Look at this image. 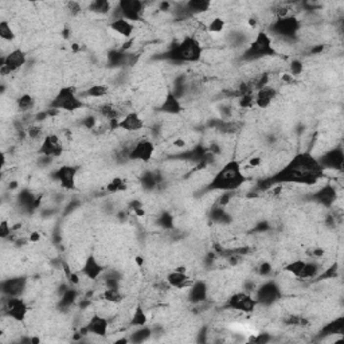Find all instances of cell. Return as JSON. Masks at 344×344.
Returning a JSON list of instances; mask_svg holds the SVG:
<instances>
[{"label":"cell","mask_w":344,"mask_h":344,"mask_svg":"<svg viewBox=\"0 0 344 344\" xmlns=\"http://www.w3.org/2000/svg\"><path fill=\"white\" fill-rule=\"evenodd\" d=\"M161 176L153 171H145L140 176V186L144 188L145 191H153L160 184Z\"/></svg>","instance_id":"cell-27"},{"label":"cell","mask_w":344,"mask_h":344,"mask_svg":"<svg viewBox=\"0 0 344 344\" xmlns=\"http://www.w3.org/2000/svg\"><path fill=\"white\" fill-rule=\"evenodd\" d=\"M98 112H100L102 117L107 118L108 121H116V120L121 117V112L113 104H102L101 107L98 108Z\"/></svg>","instance_id":"cell-31"},{"label":"cell","mask_w":344,"mask_h":344,"mask_svg":"<svg viewBox=\"0 0 344 344\" xmlns=\"http://www.w3.org/2000/svg\"><path fill=\"white\" fill-rule=\"evenodd\" d=\"M89 10L97 15H108L110 11H113V5L110 1H107V0H96L89 4Z\"/></svg>","instance_id":"cell-34"},{"label":"cell","mask_w":344,"mask_h":344,"mask_svg":"<svg viewBox=\"0 0 344 344\" xmlns=\"http://www.w3.org/2000/svg\"><path fill=\"white\" fill-rule=\"evenodd\" d=\"M4 312L7 316L12 319L14 322H23L28 315V305L21 297H5Z\"/></svg>","instance_id":"cell-10"},{"label":"cell","mask_w":344,"mask_h":344,"mask_svg":"<svg viewBox=\"0 0 344 344\" xmlns=\"http://www.w3.org/2000/svg\"><path fill=\"white\" fill-rule=\"evenodd\" d=\"M225 26L226 23L225 21L222 19V18H219V16H216V18H214L213 21L210 22L209 27H207V30H209L210 32H222L223 30H225Z\"/></svg>","instance_id":"cell-45"},{"label":"cell","mask_w":344,"mask_h":344,"mask_svg":"<svg viewBox=\"0 0 344 344\" xmlns=\"http://www.w3.org/2000/svg\"><path fill=\"white\" fill-rule=\"evenodd\" d=\"M344 331V317L339 316L335 320L329 322L322 329V336H332V335H342Z\"/></svg>","instance_id":"cell-29"},{"label":"cell","mask_w":344,"mask_h":344,"mask_svg":"<svg viewBox=\"0 0 344 344\" xmlns=\"http://www.w3.org/2000/svg\"><path fill=\"white\" fill-rule=\"evenodd\" d=\"M280 297H281V289H280L277 282H274V281L263 282L254 292V299L257 301L258 305H273Z\"/></svg>","instance_id":"cell-9"},{"label":"cell","mask_w":344,"mask_h":344,"mask_svg":"<svg viewBox=\"0 0 344 344\" xmlns=\"http://www.w3.org/2000/svg\"><path fill=\"white\" fill-rule=\"evenodd\" d=\"M270 335L269 333H259V335H257L256 338H252L250 339V342H254V343H258V344H265L268 343V342H270Z\"/></svg>","instance_id":"cell-52"},{"label":"cell","mask_w":344,"mask_h":344,"mask_svg":"<svg viewBox=\"0 0 344 344\" xmlns=\"http://www.w3.org/2000/svg\"><path fill=\"white\" fill-rule=\"evenodd\" d=\"M147 322H148L147 313H145L144 309H143L141 306H137V308L134 309L132 317H130V325L134 328L143 327V325H147Z\"/></svg>","instance_id":"cell-38"},{"label":"cell","mask_w":344,"mask_h":344,"mask_svg":"<svg viewBox=\"0 0 344 344\" xmlns=\"http://www.w3.org/2000/svg\"><path fill=\"white\" fill-rule=\"evenodd\" d=\"M188 301L191 304H200L204 302L209 297V286L204 281H195L188 288Z\"/></svg>","instance_id":"cell-23"},{"label":"cell","mask_w":344,"mask_h":344,"mask_svg":"<svg viewBox=\"0 0 344 344\" xmlns=\"http://www.w3.org/2000/svg\"><path fill=\"white\" fill-rule=\"evenodd\" d=\"M109 331V322L107 317L101 316V315H93L89 319V322L85 327L81 329V335H94L98 338H105Z\"/></svg>","instance_id":"cell-17"},{"label":"cell","mask_w":344,"mask_h":344,"mask_svg":"<svg viewBox=\"0 0 344 344\" xmlns=\"http://www.w3.org/2000/svg\"><path fill=\"white\" fill-rule=\"evenodd\" d=\"M324 171L332 170V171H343L344 168V152L342 147H336L332 150H327L320 157H317Z\"/></svg>","instance_id":"cell-14"},{"label":"cell","mask_w":344,"mask_h":344,"mask_svg":"<svg viewBox=\"0 0 344 344\" xmlns=\"http://www.w3.org/2000/svg\"><path fill=\"white\" fill-rule=\"evenodd\" d=\"M274 54H276V50H274L270 34H268L266 31H259L250 42V44L245 48V51L242 54V59L243 61H257V59H262L265 57H272Z\"/></svg>","instance_id":"cell-4"},{"label":"cell","mask_w":344,"mask_h":344,"mask_svg":"<svg viewBox=\"0 0 344 344\" xmlns=\"http://www.w3.org/2000/svg\"><path fill=\"white\" fill-rule=\"evenodd\" d=\"M16 108L22 113H30L35 108V98L31 94H22L16 100Z\"/></svg>","instance_id":"cell-32"},{"label":"cell","mask_w":344,"mask_h":344,"mask_svg":"<svg viewBox=\"0 0 344 344\" xmlns=\"http://www.w3.org/2000/svg\"><path fill=\"white\" fill-rule=\"evenodd\" d=\"M104 282L107 288H118L120 286V274L117 272L104 273Z\"/></svg>","instance_id":"cell-42"},{"label":"cell","mask_w":344,"mask_h":344,"mask_svg":"<svg viewBox=\"0 0 344 344\" xmlns=\"http://www.w3.org/2000/svg\"><path fill=\"white\" fill-rule=\"evenodd\" d=\"M258 306L257 301L250 292H236L227 299L226 308L236 312L252 313Z\"/></svg>","instance_id":"cell-8"},{"label":"cell","mask_w":344,"mask_h":344,"mask_svg":"<svg viewBox=\"0 0 344 344\" xmlns=\"http://www.w3.org/2000/svg\"><path fill=\"white\" fill-rule=\"evenodd\" d=\"M258 273L261 274V276H263V277L269 276V274L272 273V263H269V262L261 263V265H259V268H258Z\"/></svg>","instance_id":"cell-53"},{"label":"cell","mask_w":344,"mask_h":344,"mask_svg":"<svg viewBox=\"0 0 344 344\" xmlns=\"http://www.w3.org/2000/svg\"><path fill=\"white\" fill-rule=\"evenodd\" d=\"M110 30H113L114 32H117L120 37L123 38H132L134 32V23L123 19V18H118L109 24Z\"/></svg>","instance_id":"cell-25"},{"label":"cell","mask_w":344,"mask_h":344,"mask_svg":"<svg viewBox=\"0 0 344 344\" xmlns=\"http://www.w3.org/2000/svg\"><path fill=\"white\" fill-rule=\"evenodd\" d=\"M66 7H67V11H70L71 15H78L82 11V7H81L78 1H69V3H66Z\"/></svg>","instance_id":"cell-51"},{"label":"cell","mask_w":344,"mask_h":344,"mask_svg":"<svg viewBox=\"0 0 344 344\" xmlns=\"http://www.w3.org/2000/svg\"><path fill=\"white\" fill-rule=\"evenodd\" d=\"M127 188H128V183H127L125 179H123V177H114V179H112L110 182L108 183L107 191L112 194H117L123 193Z\"/></svg>","instance_id":"cell-40"},{"label":"cell","mask_w":344,"mask_h":344,"mask_svg":"<svg viewBox=\"0 0 344 344\" xmlns=\"http://www.w3.org/2000/svg\"><path fill=\"white\" fill-rule=\"evenodd\" d=\"M249 164L252 167L259 166V164H261V157H253V159H250V161H249Z\"/></svg>","instance_id":"cell-58"},{"label":"cell","mask_w":344,"mask_h":344,"mask_svg":"<svg viewBox=\"0 0 344 344\" xmlns=\"http://www.w3.org/2000/svg\"><path fill=\"white\" fill-rule=\"evenodd\" d=\"M210 215H211V219L214 220L215 223H223V225H226V223H229L231 220L230 215L226 213L223 206H216V207H214Z\"/></svg>","instance_id":"cell-39"},{"label":"cell","mask_w":344,"mask_h":344,"mask_svg":"<svg viewBox=\"0 0 344 344\" xmlns=\"http://www.w3.org/2000/svg\"><path fill=\"white\" fill-rule=\"evenodd\" d=\"M156 152L155 143L150 139H140L133 144V148L130 150L129 160L130 161H141L148 163L152 160V157Z\"/></svg>","instance_id":"cell-13"},{"label":"cell","mask_w":344,"mask_h":344,"mask_svg":"<svg viewBox=\"0 0 344 344\" xmlns=\"http://www.w3.org/2000/svg\"><path fill=\"white\" fill-rule=\"evenodd\" d=\"M203 57V46L196 37L186 35L180 42L173 44L161 58L180 64H196Z\"/></svg>","instance_id":"cell-3"},{"label":"cell","mask_w":344,"mask_h":344,"mask_svg":"<svg viewBox=\"0 0 344 344\" xmlns=\"http://www.w3.org/2000/svg\"><path fill=\"white\" fill-rule=\"evenodd\" d=\"M247 182V176L243 172L242 164L238 160L226 161L220 167L214 177L206 186L207 191H223L234 193Z\"/></svg>","instance_id":"cell-2"},{"label":"cell","mask_w":344,"mask_h":344,"mask_svg":"<svg viewBox=\"0 0 344 344\" xmlns=\"http://www.w3.org/2000/svg\"><path fill=\"white\" fill-rule=\"evenodd\" d=\"M336 198H338V191L333 184H325L322 186V188H319L317 191L312 194L311 199L313 202H316L317 204H322V207H327L329 209L335 202H336Z\"/></svg>","instance_id":"cell-18"},{"label":"cell","mask_w":344,"mask_h":344,"mask_svg":"<svg viewBox=\"0 0 344 344\" xmlns=\"http://www.w3.org/2000/svg\"><path fill=\"white\" fill-rule=\"evenodd\" d=\"M81 273L84 274L85 277L90 280V281H97L98 279H101L104 273H105V269L102 266L100 261L97 259L94 254L87 256V258L85 259V262L82 265L81 269Z\"/></svg>","instance_id":"cell-20"},{"label":"cell","mask_w":344,"mask_h":344,"mask_svg":"<svg viewBox=\"0 0 344 344\" xmlns=\"http://www.w3.org/2000/svg\"><path fill=\"white\" fill-rule=\"evenodd\" d=\"M184 4H186V8L190 12V15L194 16L209 11L210 7H211V1L210 0H190Z\"/></svg>","instance_id":"cell-30"},{"label":"cell","mask_w":344,"mask_h":344,"mask_svg":"<svg viewBox=\"0 0 344 344\" xmlns=\"http://www.w3.org/2000/svg\"><path fill=\"white\" fill-rule=\"evenodd\" d=\"M11 234V226L8 223V220L3 219L0 222V236L1 238H7Z\"/></svg>","instance_id":"cell-50"},{"label":"cell","mask_w":344,"mask_h":344,"mask_svg":"<svg viewBox=\"0 0 344 344\" xmlns=\"http://www.w3.org/2000/svg\"><path fill=\"white\" fill-rule=\"evenodd\" d=\"M67 279H69V282L73 285V286L80 284V276H78L77 273H74V272H71V273L67 276Z\"/></svg>","instance_id":"cell-55"},{"label":"cell","mask_w":344,"mask_h":344,"mask_svg":"<svg viewBox=\"0 0 344 344\" xmlns=\"http://www.w3.org/2000/svg\"><path fill=\"white\" fill-rule=\"evenodd\" d=\"M62 32H64V34H62V35H64V38H69V35H70L69 30H64Z\"/></svg>","instance_id":"cell-60"},{"label":"cell","mask_w":344,"mask_h":344,"mask_svg":"<svg viewBox=\"0 0 344 344\" xmlns=\"http://www.w3.org/2000/svg\"><path fill=\"white\" fill-rule=\"evenodd\" d=\"M302 70H304V64L301 62L300 59H293V61H290L289 71L293 77L300 75L301 73H302Z\"/></svg>","instance_id":"cell-47"},{"label":"cell","mask_w":344,"mask_h":344,"mask_svg":"<svg viewBox=\"0 0 344 344\" xmlns=\"http://www.w3.org/2000/svg\"><path fill=\"white\" fill-rule=\"evenodd\" d=\"M77 173H78V167L64 164L54 172V179L64 190L73 191L77 186Z\"/></svg>","instance_id":"cell-15"},{"label":"cell","mask_w":344,"mask_h":344,"mask_svg":"<svg viewBox=\"0 0 344 344\" xmlns=\"http://www.w3.org/2000/svg\"><path fill=\"white\" fill-rule=\"evenodd\" d=\"M166 281L168 286L175 288V289H186V288H190L194 282L184 269H176L171 273H168Z\"/></svg>","instance_id":"cell-22"},{"label":"cell","mask_w":344,"mask_h":344,"mask_svg":"<svg viewBox=\"0 0 344 344\" xmlns=\"http://www.w3.org/2000/svg\"><path fill=\"white\" fill-rule=\"evenodd\" d=\"M254 230H256V231L269 230V223H268V222H261V223H258L257 227H254Z\"/></svg>","instance_id":"cell-56"},{"label":"cell","mask_w":344,"mask_h":344,"mask_svg":"<svg viewBox=\"0 0 344 344\" xmlns=\"http://www.w3.org/2000/svg\"><path fill=\"white\" fill-rule=\"evenodd\" d=\"M320 273H322V269L316 261H305V266H304L301 279H316Z\"/></svg>","instance_id":"cell-37"},{"label":"cell","mask_w":344,"mask_h":344,"mask_svg":"<svg viewBox=\"0 0 344 344\" xmlns=\"http://www.w3.org/2000/svg\"><path fill=\"white\" fill-rule=\"evenodd\" d=\"M277 97V89H274L273 86H263L261 89H258L257 93L254 94V104L258 108H269L272 105V102Z\"/></svg>","instance_id":"cell-24"},{"label":"cell","mask_w":344,"mask_h":344,"mask_svg":"<svg viewBox=\"0 0 344 344\" xmlns=\"http://www.w3.org/2000/svg\"><path fill=\"white\" fill-rule=\"evenodd\" d=\"M159 112L164 113V114H171V116H177L183 112V105L180 102V98L173 93L172 90L167 91L164 100L161 101L159 105Z\"/></svg>","instance_id":"cell-21"},{"label":"cell","mask_w":344,"mask_h":344,"mask_svg":"<svg viewBox=\"0 0 344 344\" xmlns=\"http://www.w3.org/2000/svg\"><path fill=\"white\" fill-rule=\"evenodd\" d=\"M27 289V279L15 276L1 282V293L4 297H21Z\"/></svg>","instance_id":"cell-16"},{"label":"cell","mask_w":344,"mask_h":344,"mask_svg":"<svg viewBox=\"0 0 344 344\" xmlns=\"http://www.w3.org/2000/svg\"><path fill=\"white\" fill-rule=\"evenodd\" d=\"M304 266H305V261L304 259H295V261H290L285 266V272L295 276L296 279L301 280V276H302V272H304Z\"/></svg>","instance_id":"cell-36"},{"label":"cell","mask_w":344,"mask_h":344,"mask_svg":"<svg viewBox=\"0 0 344 344\" xmlns=\"http://www.w3.org/2000/svg\"><path fill=\"white\" fill-rule=\"evenodd\" d=\"M116 128L123 129L129 133H134L144 128V120L137 112H129L121 117V120H118Z\"/></svg>","instance_id":"cell-19"},{"label":"cell","mask_w":344,"mask_h":344,"mask_svg":"<svg viewBox=\"0 0 344 344\" xmlns=\"http://www.w3.org/2000/svg\"><path fill=\"white\" fill-rule=\"evenodd\" d=\"M136 262H137V265H141V263H143V258L136 257Z\"/></svg>","instance_id":"cell-61"},{"label":"cell","mask_w":344,"mask_h":344,"mask_svg":"<svg viewBox=\"0 0 344 344\" xmlns=\"http://www.w3.org/2000/svg\"><path fill=\"white\" fill-rule=\"evenodd\" d=\"M82 107H84V101L78 97L77 90L73 86L61 87L50 102V108H53L58 112H77Z\"/></svg>","instance_id":"cell-5"},{"label":"cell","mask_w":344,"mask_h":344,"mask_svg":"<svg viewBox=\"0 0 344 344\" xmlns=\"http://www.w3.org/2000/svg\"><path fill=\"white\" fill-rule=\"evenodd\" d=\"M27 62V54L21 48H14L10 53L1 57L0 64H1V73L3 74H11L22 69Z\"/></svg>","instance_id":"cell-12"},{"label":"cell","mask_w":344,"mask_h":344,"mask_svg":"<svg viewBox=\"0 0 344 344\" xmlns=\"http://www.w3.org/2000/svg\"><path fill=\"white\" fill-rule=\"evenodd\" d=\"M239 105L242 108H250L254 105V94H243L239 97Z\"/></svg>","instance_id":"cell-49"},{"label":"cell","mask_w":344,"mask_h":344,"mask_svg":"<svg viewBox=\"0 0 344 344\" xmlns=\"http://www.w3.org/2000/svg\"><path fill=\"white\" fill-rule=\"evenodd\" d=\"M324 170L320 166L317 157L309 152L296 153L280 171L272 176L259 180L257 184L261 190H268L280 184H304L313 186L324 177Z\"/></svg>","instance_id":"cell-1"},{"label":"cell","mask_w":344,"mask_h":344,"mask_svg":"<svg viewBox=\"0 0 344 344\" xmlns=\"http://www.w3.org/2000/svg\"><path fill=\"white\" fill-rule=\"evenodd\" d=\"M338 276H339V265L335 262L333 265H331L329 268L325 269L322 273L319 274L316 279L317 280H333L335 277H338Z\"/></svg>","instance_id":"cell-43"},{"label":"cell","mask_w":344,"mask_h":344,"mask_svg":"<svg viewBox=\"0 0 344 344\" xmlns=\"http://www.w3.org/2000/svg\"><path fill=\"white\" fill-rule=\"evenodd\" d=\"M301 28L300 19L295 15H280L276 21L269 26V32L276 37L284 39H293Z\"/></svg>","instance_id":"cell-6"},{"label":"cell","mask_w":344,"mask_h":344,"mask_svg":"<svg viewBox=\"0 0 344 344\" xmlns=\"http://www.w3.org/2000/svg\"><path fill=\"white\" fill-rule=\"evenodd\" d=\"M78 299V292L75 288H67L66 290H64L61 293V297H59V301L57 306H58L59 311H69L71 306L74 305L75 301Z\"/></svg>","instance_id":"cell-26"},{"label":"cell","mask_w":344,"mask_h":344,"mask_svg":"<svg viewBox=\"0 0 344 344\" xmlns=\"http://www.w3.org/2000/svg\"><path fill=\"white\" fill-rule=\"evenodd\" d=\"M41 239V234L38 233V231H32L31 234H30V241L31 242H38Z\"/></svg>","instance_id":"cell-57"},{"label":"cell","mask_w":344,"mask_h":344,"mask_svg":"<svg viewBox=\"0 0 344 344\" xmlns=\"http://www.w3.org/2000/svg\"><path fill=\"white\" fill-rule=\"evenodd\" d=\"M113 11L117 14L114 19L123 18L134 23L144 19L145 3L141 0H120Z\"/></svg>","instance_id":"cell-7"},{"label":"cell","mask_w":344,"mask_h":344,"mask_svg":"<svg viewBox=\"0 0 344 344\" xmlns=\"http://www.w3.org/2000/svg\"><path fill=\"white\" fill-rule=\"evenodd\" d=\"M152 333H153V331L150 327H147V325L137 327L132 332V335H130L129 342H132V343H143V342H147L152 336Z\"/></svg>","instance_id":"cell-33"},{"label":"cell","mask_w":344,"mask_h":344,"mask_svg":"<svg viewBox=\"0 0 344 344\" xmlns=\"http://www.w3.org/2000/svg\"><path fill=\"white\" fill-rule=\"evenodd\" d=\"M159 225H160L163 229H166V230L172 229V227H173V218H172V215L168 214V213H163V214L159 216Z\"/></svg>","instance_id":"cell-46"},{"label":"cell","mask_w":344,"mask_h":344,"mask_svg":"<svg viewBox=\"0 0 344 344\" xmlns=\"http://www.w3.org/2000/svg\"><path fill=\"white\" fill-rule=\"evenodd\" d=\"M27 134L32 140L39 139V137H42V128L39 125H31L30 128L27 129Z\"/></svg>","instance_id":"cell-48"},{"label":"cell","mask_w":344,"mask_h":344,"mask_svg":"<svg viewBox=\"0 0 344 344\" xmlns=\"http://www.w3.org/2000/svg\"><path fill=\"white\" fill-rule=\"evenodd\" d=\"M102 299L112 304H121L124 301V295L120 288H107L102 293Z\"/></svg>","instance_id":"cell-35"},{"label":"cell","mask_w":344,"mask_h":344,"mask_svg":"<svg viewBox=\"0 0 344 344\" xmlns=\"http://www.w3.org/2000/svg\"><path fill=\"white\" fill-rule=\"evenodd\" d=\"M38 152L43 157L58 159L64 153V143H62V140L59 139V136H57V134H46L43 137L39 148H38Z\"/></svg>","instance_id":"cell-11"},{"label":"cell","mask_w":344,"mask_h":344,"mask_svg":"<svg viewBox=\"0 0 344 344\" xmlns=\"http://www.w3.org/2000/svg\"><path fill=\"white\" fill-rule=\"evenodd\" d=\"M108 91H109V87L107 85H94L90 86L86 90L85 94H87L89 97H104L105 94H108Z\"/></svg>","instance_id":"cell-44"},{"label":"cell","mask_w":344,"mask_h":344,"mask_svg":"<svg viewBox=\"0 0 344 344\" xmlns=\"http://www.w3.org/2000/svg\"><path fill=\"white\" fill-rule=\"evenodd\" d=\"M18 203L21 204L22 207L27 210V211H32L34 207L38 206V200L28 188H24V190H22L21 193L18 194Z\"/></svg>","instance_id":"cell-28"},{"label":"cell","mask_w":344,"mask_h":344,"mask_svg":"<svg viewBox=\"0 0 344 344\" xmlns=\"http://www.w3.org/2000/svg\"><path fill=\"white\" fill-rule=\"evenodd\" d=\"M170 7H171V3H161L160 4V8L164 11L170 10Z\"/></svg>","instance_id":"cell-59"},{"label":"cell","mask_w":344,"mask_h":344,"mask_svg":"<svg viewBox=\"0 0 344 344\" xmlns=\"http://www.w3.org/2000/svg\"><path fill=\"white\" fill-rule=\"evenodd\" d=\"M82 125L86 127L87 129H94L97 127V117H94V116H89V117H86L85 120L82 121Z\"/></svg>","instance_id":"cell-54"},{"label":"cell","mask_w":344,"mask_h":344,"mask_svg":"<svg viewBox=\"0 0 344 344\" xmlns=\"http://www.w3.org/2000/svg\"><path fill=\"white\" fill-rule=\"evenodd\" d=\"M15 31L11 27L10 22L1 21L0 22V38L5 42H14L15 41Z\"/></svg>","instance_id":"cell-41"}]
</instances>
